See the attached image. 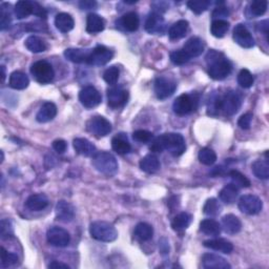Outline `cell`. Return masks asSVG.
<instances>
[{"mask_svg": "<svg viewBox=\"0 0 269 269\" xmlns=\"http://www.w3.org/2000/svg\"><path fill=\"white\" fill-rule=\"evenodd\" d=\"M185 149L186 144L182 134L176 133H168L157 137L150 145V150L156 153H162L163 150H167L168 153L174 157L181 156Z\"/></svg>", "mask_w": 269, "mask_h": 269, "instance_id": "obj_1", "label": "cell"}, {"mask_svg": "<svg viewBox=\"0 0 269 269\" xmlns=\"http://www.w3.org/2000/svg\"><path fill=\"white\" fill-rule=\"evenodd\" d=\"M208 75L214 80H223L231 73L232 65L227 59L216 50H209L206 56Z\"/></svg>", "mask_w": 269, "mask_h": 269, "instance_id": "obj_2", "label": "cell"}, {"mask_svg": "<svg viewBox=\"0 0 269 269\" xmlns=\"http://www.w3.org/2000/svg\"><path fill=\"white\" fill-rule=\"evenodd\" d=\"M241 104H242L241 96L237 91L230 90L228 92H226L223 97H219L215 99L212 104V111H216L218 113L221 111L226 116H232L235 113H238L241 107Z\"/></svg>", "mask_w": 269, "mask_h": 269, "instance_id": "obj_3", "label": "cell"}, {"mask_svg": "<svg viewBox=\"0 0 269 269\" xmlns=\"http://www.w3.org/2000/svg\"><path fill=\"white\" fill-rule=\"evenodd\" d=\"M90 233L91 238L100 242H113L118 237V232L115 226L104 221H97L91 223L90 225Z\"/></svg>", "mask_w": 269, "mask_h": 269, "instance_id": "obj_4", "label": "cell"}, {"mask_svg": "<svg viewBox=\"0 0 269 269\" xmlns=\"http://www.w3.org/2000/svg\"><path fill=\"white\" fill-rule=\"evenodd\" d=\"M92 165L96 170L105 176H114L118 171V162L116 158L106 151H101L92 158Z\"/></svg>", "mask_w": 269, "mask_h": 269, "instance_id": "obj_5", "label": "cell"}, {"mask_svg": "<svg viewBox=\"0 0 269 269\" xmlns=\"http://www.w3.org/2000/svg\"><path fill=\"white\" fill-rule=\"evenodd\" d=\"M31 74L35 80L41 84L52 82L55 77V72L50 63L45 60H40L31 66Z\"/></svg>", "mask_w": 269, "mask_h": 269, "instance_id": "obj_6", "label": "cell"}, {"mask_svg": "<svg viewBox=\"0 0 269 269\" xmlns=\"http://www.w3.org/2000/svg\"><path fill=\"white\" fill-rule=\"evenodd\" d=\"M198 105V99L193 95L183 94L175 100L173 109L176 115L185 116L195 111Z\"/></svg>", "mask_w": 269, "mask_h": 269, "instance_id": "obj_7", "label": "cell"}, {"mask_svg": "<svg viewBox=\"0 0 269 269\" xmlns=\"http://www.w3.org/2000/svg\"><path fill=\"white\" fill-rule=\"evenodd\" d=\"M87 129L96 137H105L112 132V124L104 117L96 116L88 122Z\"/></svg>", "mask_w": 269, "mask_h": 269, "instance_id": "obj_8", "label": "cell"}, {"mask_svg": "<svg viewBox=\"0 0 269 269\" xmlns=\"http://www.w3.org/2000/svg\"><path fill=\"white\" fill-rule=\"evenodd\" d=\"M263 208V202L257 196L245 195L239 200V209L242 213L255 216L258 215Z\"/></svg>", "mask_w": 269, "mask_h": 269, "instance_id": "obj_9", "label": "cell"}, {"mask_svg": "<svg viewBox=\"0 0 269 269\" xmlns=\"http://www.w3.org/2000/svg\"><path fill=\"white\" fill-rule=\"evenodd\" d=\"M177 89V83L172 78L161 76L155 81V92L157 98L164 100L170 98Z\"/></svg>", "mask_w": 269, "mask_h": 269, "instance_id": "obj_10", "label": "cell"}, {"mask_svg": "<svg viewBox=\"0 0 269 269\" xmlns=\"http://www.w3.org/2000/svg\"><path fill=\"white\" fill-rule=\"evenodd\" d=\"M47 242L55 247H66L71 242V235L61 227H50L46 233Z\"/></svg>", "mask_w": 269, "mask_h": 269, "instance_id": "obj_11", "label": "cell"}, {"mask_svg": "<svg viewBox=\"0 0 269 269\" xmlns=\"http://www.w3.org/2000/svg\"><path fill=\"white\" fill-rule=\"evenodd\" d=\"M113 56V50H111L108 47L104 45H97L95 48L90 49L88 64L97 66L104 65L112 60Z\"/></svg>", "mask_w": 269, "mask_h": 269, "instance_id": "obj_12", "label": "cell"}, {"mask_svg": "<svg viewBox=\"0 0 269 269\" xmlns=\"http://www.w3.org/2000/svg\"><path fill=\"white\" fill-rule=\"evenodd\" d=\"M79 100L84 107L92 108L101 103L102 97H101V94L96 88L89 86L82 89L79 92Z\"/></svg>", "mask_w": 269, "mask_h": 269, "instance_id": "obj_13", "label": "cell"}, {"mask_svg": "<svg viewBox=\"0 0 269 269\" xmlns=\"http://www.w3.org/2000/svg\"><path fill=\"white\" fill-rule=\"evenodd\" d=\"M233 40L244 48H250L255 45L254 37L251 36L245 25L241 23L235 25L233 29Z\"/></svg>", "mask_w": 269, "mask_h": 269, "instance_id": "obj_14", "label": "cell"}, {"mask_svg": "<svg viewBox=\"0 0 269 269\" xmlns=\"http://www.w3.org/2000/svg\"><path fill=\"white\" fill-rule=\"evenodd\" d=\"M129 99V91L121 88H113L107 90L108 105L113 108L123 106Z\"/></svg>", "mask_w": 269, "mask_h": 269, "instance_id": "obj_15", "label": "cell"}, {"mask_svg": "<svg viewBox=\"0 0 269 269\" xmlns=\"http://www.w3.org/2000/svg\"><path fill=\"white\" fill-rule=\"evenodd\" d=\"M202 266L205 269H230V264L227 261L215 254H205L202 258Z\"/></svg>", "mask_w": 269, "mask_h": 269, "instance_id": "obj_16", "label": "cell"}, {"mask_svg": "<svg viewBox=\"0 0 269 269\" xmlns=\"http://www.w3.org/2000/svg\"><path fill=\"white\" fill-rule=\"evenodd\" d=\"M55 214L58 221L63 223L71 222L75 217V209L72 204L64 200H60L57 203L55 208Z\"/></svg>", "mask_w": 269, "mask_h": 269, "instance_id": "obj_17", "label": "cell"}, {"mask_svg": "<svg viewBox=\"0 0 269 269\" xmlns=\"http://www.w3.org/2000/svg\"><path fill=\"white\" fill-rule=\"evenodd\" d=\"M165 29V22L163 17L158 13H151L146 19L145 30L150 34L162 33Z\"/></svg>", "mask_w": 269, "mask_h": 269, "instance_id": "obj_18", "label": "cell"}, {"mask_svg": "<svg viewBox=\"0 0 269 269\" xmlns=\"http://www.w3.org/2000/svg\"><path fill=\"white\" fill-rule=\"evenodd\" d=\"M75 150L81 156L90 157L96 155V146L90 141L84 138H76L73 142Z\"/></svg>", "mask_w": 269, "mask_h": 269, "instance_id": "obj_19", "label": "cell"}, {"mask_svg": "<svg viewBox=\"0 0 269 269\" xmlns=\"http://www.w3.org/2000/svg\"><path fill=\"white\" fill-rule=\"evenodd\" d=\"M203 245L206 248L213 249L216 251L223 252V254H230L233 250L232 243L226 239H213V240H206L204 241Z\"/></svg>", "mask_w": 269, "mask_h": 269, "instance_id": "obj_20", "label": "cell"}, {"mask_svg": "<svg viewBox=\"0 0 269 269\" xmlns=\"http://www.w3.org/2000/svg\"><path fill=\"white\" fill-rule=\"evenodd\" d=\"M48 205V199L44 193H36V195H32L28 198L25 202V206H27L32 212H40L44 210Z\"/></svg>", "mask_w": 269, "mask_h": 269, "instance_id": "obj_21", "label": "cell"}, {"mask_svg": "<svg viewBox=\"0 0 269 269\" xmlns=\"http://www.w3.org/2000/svg\"><path fill=\"white\" fill-rule=\"evenodd\" d=\"M204 42L202 41L198 37H191L186 41V44L184 45L183 49L186 52L190 58H196L202 55L204 52Z\"/></svg>", "mask_w": 269, "mask_h": 269, "instance_id": "obj_22", "label": "cell"}, {"mask_svg": "<svg viewBox=\"0 0 269 269\" xmlns=\"http://www.w3.org/2000/svg\"><path fill=\"white\" fill-rule=\"evenodd\" d=\"M90 50L82 48H67L64 50V56L74 63H88Z\"/></svg>", "mask_w": 269, "mask_h": 269, "instance_id": "obj_23", "label": "cell"}, {"mask_svg": "<svg viewBox=\"0 0 269 269\" xmlns=\"http://www.w3.org/2000/svg\"><path fill=\"white\" fill-rule=\"evenodd\" d=\"M57 115V106L53 102H45L39 109L36 115V119L40 123L52 121Z\"/></svg>", "mask_w": 269, "mask_h": 269, "instance_id": "obj_24", "label": "cell"}, {"mask_svg": "<svg viewBox=\"0 0 269 269\" xmlns=\"http://www.w3.org/2000/svg\"><path fill=\"white\" fill-rule=\"evenodd\" d=\"M222 227L226 233L235 234L240 232L242 228V223L240 219L234 215H226L222 219Z\"/></svg>", "mask_w": 269, "mask_h": 269, "instance_id": "obj_25", "label": "cell"}, {"mask_svg": "<svg viewBox=\"0 0 269 269\" xmlns=\"http://www.w3.org/2000/svg\"><path fill=\"white\" fill-rule=\"evenodd\" d=\"M55 25L60 32L69 33L74 29L75 21L70 14L59 13L55 17Z\"/></svg>", "mask_w": 269, "mask_h": 269, "instance_id": "obj_26", "label": "cell"}, {"mask_svg": "<svg viewBox=\"0 0 269 269\" xmlns=\"http://www.w3.org/2000/svg\"><path fill=\"white\" fill-rule=\"evenodd\" d=\"M189 24L186 20H179L172 25V28L168 31V36L172 40H178L186 36L188 32Z\"/></svg>", "mask_w": 269, "mask_h": 269, "instance_id": "obj_27", "label": "cell"}, {"mask_svg": "<svg viewBox=\"0 0 269 269\" xmlns=\"http://www.w3.org/2000/svg\"><path fill=\"white\" fill-rule=\"evenodd\" d=\"M8 84H10V87L14 90H24L29 87L30 80L28 76L24 73L16 71L11 74Z\"/></svg>", "mask_w": 269, "mask_h": 269, "instance_id": "obj_28", "label": "cell"}, {"mask_svg": "<svg viewBox=\"0 0 269 269\" xmlns=\"http://www.w3.org/2000/svg\"><path fill=\"white\" fill-rule=\"evenodd\" d=\"M161 164H160L159 159L155 155H147L144 158H142L140 161V168L147 174H155L157 173Z\"/></svg>", "mask_w": 269, "mask_h": 269, "instance_id": "obj_29", "label": "cell"}, {"mask_svg": "<svg viewBox=\"0 0 269 269\" xmlns=\"http://www.w3.org/2000/svg\"><path fill=\"white\" fill-rule=\"evenodd\" d=\"M239 196V187L235 186L234 184H228L219 193V198L222 202L226 204H232L235 202Z\"/></svg>", "mask_w": 269, "mask_h": 269, "instance_id": "obj_30", "label": "cell"}, {"mask_svg": "<svg viewBox=\"0 0 269 269\" xmlns=\"http://www.w3.org/2000/svg\"><path fill=\"white\" fill-rule=\"evenodd\" d=\"M105 23L102 19V17H100L97 14H89L87 19V31L90 34H97L102 32L104 30Z\"/></svg>", "mask_w": 269, "mask_h": 269, "instance_id": "obj_31", "label": "cell"}, {"mask_svg": "<svg viewBox=\"0 0 269 269\" xmlns=\"http://www.w3.org/2000/svg\"><path fill=\"white\" fill-rule=\"evenodd\" d=\"M120 23L125 31L136 32L139 29L140 20L136 13L130 12L122 16V18L120 19Z\"/></svg>", "mask_w": 269, "mask_h": 269, "instance_id": "obj_32", "label": "cell"}, {"mask_svg": "<svg viewBox=\"0 0 269 269\" xmlns=\"http://www.w3.org/2000/svg\"><path fill=\"white\" fill-rule=\"evenodd\" d=\"M34 3L33 1H28V0H20V1L15 4L14 12L18 19L27 18L30 15L34 14Z\"/></svg>", "mask_w": 269, "mask_h": 269, "instance_id": "obj_33", "label": "cell"}, {"mask_svg": "<svg viewBox=\"0 0 269 269\" xmlns=\"http://www.w3.org/2000/svg\"><path fill=\"white\" fill-rule=\"evenodd\" d=\"M200 229L205 234L217 237L221 232V225L213 219H205L200 223Z\"/></svg>", "mask_w": 269, "mask_h": 269, "instance_id": "obj_34", "label": "cell"}, {"mask_svg": "<svg viewBox=\"0 0 269 269\" xmlns=\"http://www.w3.org/2000/svg\"><path fill=\"white\" fill-rule=\"evenodd\" d=\"M112 147L116 151V153L119 154V155L129 154L132 149V146L130 144V142L128 141V138H125L124 136H121V134L113 138Z\"/></svg>", "mask_w": 269, "mask_h": 269, "instance_id": "obj_35", "label": "cell"}, {"mask_svg": "<svg viewBox=\"0 0 269 269\" xmlns=\"http://www.w3.org/2000/svg\"><path fill=\"white\" fill-rule=\"evenodd\" d=\"M251 168L257 178L262 180L269 178V162L267 160H257L252 164Z\"/></svg>", "mask_w": 269, "mask_h": 269, "instance_id": "obj_36", "label": "cell"}, {"mask_svg": "<svg viewBox=\"0 0 269 269\" xmlns=\"http://www.w3.org/2000/svg\"><path fill=\"white\" fill-rule=\"evenodd\" d=\"M25 46L32 53H42L47 48L45 41L37 36H30L25 40Z\"/></svg>", "mask_w": 269, "mask_h": 269, "instance_id": "obj_37", "label": "cell"}, {"mask_svg": "<svg viewBox=\"0 0 269 269\" xmlns=\"http://www.w3.org/2000/svg\"><path fill=\"white\" fill-rule=\"evenodd\" d=\"M191 219H192L191 216L187 213H181L179 215H177L172 222L173 229L177 231L186 229L191 223Z\"/></svg>", "mask_w": 269, "mask_h": 269, "instance_id": "obj_38", "label": "cell"}, {"mask_svg": "<svg viewBox=\"0 0 269 269\" xmlns=\"http://www.w3.org/2000/svg\"><path fill=\"white\" fill-rule=\"evenodd\" d=\"M153 234H154L153 227H151V225L144 222L139 223L136 226V228H134V235H136V237L141 241L150 240L151 238H153Z\"/></svg>", "mask_w": 269, "mask_h": 269, "instance_id": "obj_39", "label": "cell"}, {"mask_svg": "<svg viewBox=\"0 0 269 269\" xmlns=\"http://www.w3.org/2000/svg\"><path fill=\"white\" fill-rule=\"evenodd\" d=\"M229 29V22L224 19H217L214 20L212 25H210V32H212L213 36L216 38H222L225 36Z\"/></svg>", "mask_w": 269, "mask_h": 269, "instance_id": "obj_40", "label": "cell"}, {"mask_svg": "<svg viewBox=\"0 0 269 269\" xmlns=\"http://www.w3.org/2000/svg\"><path fill=\"white\" fill-rule=\"evenodd\" d=\"M11 4L8 3H2L1 7H0V28H1L2 31L7 29L10 27V24L12 22V17H11Z\"/></svg>", "mask_w": 269, "mask_h": 269, "instance_id": "obj_41", "label": "cell"}, {"mask_svg": "<svg viewBox=\"0 0 269 269\" xmlns=\"http://www.w3.org/2000/svg\"><path fill=\"white\" fill-rule=\"evenodd\" d=\"M199 160L204 165H213L217 161V155L212 148L204 147L199 151Z\"/></svg>", "mask_w": 269, "mask_h": 269, "instance_id": "obj_42", "label": "cell"}, {"mask_svg": "<svg viewBox=\"0 0 269 269\" xmlns=\"http://www.w3.org/2000/svg\"><path fill=\"white\" fill-rule=\"evenodd\" d=\"M203 212L206 216H210V217H216L221 212V205L219 204V202L217 199L212 198L208 199L206 201V203L203 207Z\"/></svg>", "mask_w": 269, "mask_h": 269, "instance_id": "obj_43", "label": "cell"}, {"mask_svg": "<svg viewBox=\"0 0 269 269\" xmlns=\"http://www.w3.org/2000/svg\"><path fill=\"white\" fill-rule=\"evenodd\" d=\"M229 177L231 178L232 184H234L237 187H249L250 186V181L246 176H244L238 171H230Z\"/></svg>", "mask_w": 269, "mask_h": 269, "instance_id": "obj_44", "label": "cell"}, {"mask_svg": "<svg viewBox=\"0 0 269 269\" xmlns=\"http://www.w3.org/2000/svg\"><path fill=\"white\" fill-rule=\"evenodd\" d=\"M255 79L252 74L246 70H241V72L238 75V83L240 84V87L244 88V89H249L252 87V84H254Z\"/></svg>", "mask_w": 269, "mask_h": 269, "instance_id": "obj_45", "label": "cell"}, {"mask_svg": "<svg viewBox=\"0 0 269 269\" xmlns=\"http://www.w3.org/2000/svg\"><path fill=\"white\" fill-rule=\"evenodd\" d=\"M209 5L210 2L207 1V0H190V1L187 2V6L193 13L198 15L205 12Z\"/></svg>", "mask_w": 269, "mask_h": 269, "instance_id": "obj_46", "label": "cell"}, {"mask_svg": "<svg viewBox=\"0 0 269 269\" xmlns=\"http://www.w3.org/2000/svg\"><path fill=\"white\" fill-rule=\"evenodd\" d=\"M189 55L184 49L175 50L171 54V60L176 65H183L190 60Z\"/></svg>", "mask_w": 269, "mask_h": 269, "instance_id": "obj_47", "label": "cell"}, {"mask_svg": "<svg viewBox=\"0 0 269 269\" xmlns=\"http://www.w3.org/2000/svg\"><path fill=\"white\" fill-rule=\"evenodd\" d=\"M18 261V258L15 254L8 252L4 247H1V267L7 268L15 265Z\"/></svg>", "mask_w": 269, "mask_h": 269, "instance_id": "obj_48", "label": "cell"}, {"mask_svg": "<svg viewBox=\"0 0 269 269\" xmlns=\"http://www.w3.org/2000/svg\"><path fill=\"white\" fill-rule=\"evenodd\" d=\"M119 75H120L119 69H118L117 66H111L104 72L103 79L106 83L114 86V84H116L118 80H119Z\"/></svg>", "mask_w": 269, "mask_h": 269, "instance_id": "obj_49", "label": "cell"}, {"mask_svg": "<svg viewBox=\"0 0 269 269\" xmlns=\"http://www.w3.org/2000/svg\"><path fill=\"white\" fill-rule=\"evenodd\" d=\"M268 2L266 0H255L250 4V12L255 16H262L267 11Z\"/></svg>", "mask_w": 269, "mask_h": 269, "instance_id": "obj_50", "label": "cell"}, {"mask_svg": "<svg viewBox=\"0 0 269 269\" xmlns=\"http://www.w3.org/2000/svg\"><path fill=\"white\" fill-rule=\"evenodd\" d=\"M133 138L137 142L147 143V142H150L151 139H153V134L148 131H145V130H139V131L134 132Z\"/></svg>", "mask_w": 269, "mask_h": 269, "instance_id": "obj_51", "label": "cell"}, {"mask_svg": "<svg viewBox=\"0 0 269 269\" xmlns=\"http://www.w3.org/2000/svg\"><path fill=\"white\" fill-rule=\"evenodd\" d=\"M0 234H1V239H7L13 234L12 224L8 220H2L0 223Z\"/></svg>", "mask_w": 269, "mask_h": 269, "instance_id": "obj_52", "label": "cell"}, {"mask_svg": "<svg viewBox=\"0 0 269 269\" xmlns=\"http://www.w3.org/2000/svg\"><path fill=\"white\" fill-rule=\"evenodd\" d=\"M252 121V114L246 113L240 117V119L238 121V125L242 130H248L251 125Z\"/></svg>", "mask_w": 269, "mask_h": 269, "instance_id": "obj_53", "label": "cell"}, {"mask_svg": "<svg viewBox=\"0 0 269 269\" xmlns=\"http://www.w3.org/2000/svg\"><path fill=\"white\" fill-rule=\"evenodd\" d=\"M228 15H229L228 8L225 7V6H221V5L216 7L215 11L213 12V17L215 18V20L222 19V18H224V17H227Z\"/></svg>", "mask_w": 269, "mask_h": 269, "instance_id": "obj_54", "label": "cell"}, {"mask_svg": "<svg viewBox=\"0 0 269 269\" xmlns=\"http://www.w3.org/2000/svg\"><path fill=\"white\" fill-rule=\"evenodd\" d=\"M66 142L62 139H57L53 142V148L57 151L58 154H63L66 150Z\"/></svg>", "mask_w": 269, "mask_h": 269, "instance_id": "obj_55", "label": "cell"}, {"mask_svg": "<svg viewBox=\"0 0 269 269\" xmlns=\"http://www.w3.org/2000/svg\"><path fill=\"white\" fill-rule=\"evenodd\" d=\"M33 15L40 17V18H46V11L39 3L35 2L34 3V14Z\"/></svg>", "mask_w": 269, "mask_h": 269, "instance_id": "obj_56", "label": "cell"}, {"mask_svg": "<svg viewBox=\"0 0 269 269\" xmlns=\"http://www.w3.org/2000/svg\"><path fill=\"white\" fill-rule=\"evenodd\" d=\"M79 5L82 10H90V8L95 7L97 5V3L95 1H89V0H84V1H81L79 3Z\"/></svg>", "mask_w": 269, "mask_h": 269, "instance_id": "obj_57", "label": "cell"}, {"mask_svg": "<svg viewBox=\"0 0 269 269\" xmlns=\"http://www.w3.org/2000/svg\"><path fill=\"white\" fill-rule=\"evenodd\" d=\"M48 268H54V269H57V268L70 269V266L66 265V264H63V263H60V262H57V261H54V262H52V263H50L48 265Z\"/></svg>", "mask_w": 269, "mask_h": 269, "instance_id": "obj_58", "label": "cell"}, {"mask_svg": "<svg viewBox=\"0 0 269 269\" xmlns=\"http://www.w3.org/2000/svg\"><path fill=\"white\" fill-rule=\"evenodd\" d=\"M258 27H259L260 31L264 32L265 35H267V34H268V20L261 21L260 23H258Z\"/></svg>", "mask_w": 269, "mask_h": 269, "instance_id": "obj_59", "label": "cell"}, {"mask_svg": "<svg viewBox=\"0 0 269 269\" xmlns=\"http://www.w3.org/2000/svg\"><path fill=\"white\" fill-rule=\"evenodd\" d=\"M1 71H2V82H3L5 79V69L3 65H1Z\"/></svg>", "mask_w": 269, "mask_h": 269, "instance_id": "obj_60", "label": "cell"}]
</instances>
